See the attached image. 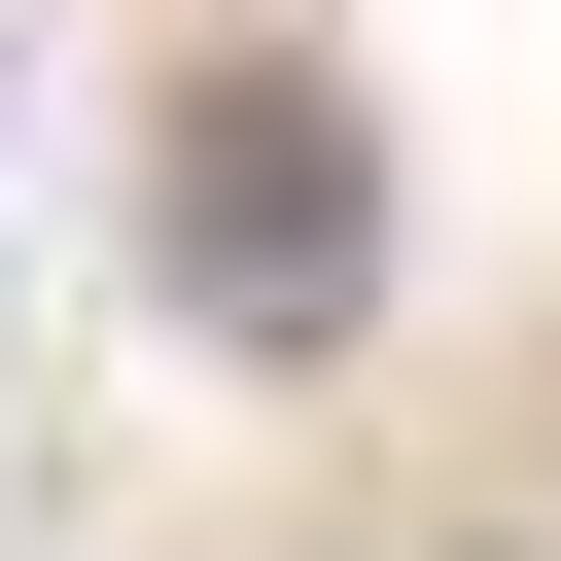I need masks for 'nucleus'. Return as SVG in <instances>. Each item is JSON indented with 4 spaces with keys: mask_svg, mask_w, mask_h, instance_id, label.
I'll return each mask as SVG.
<instances>
[{
    "mask_svg": "<svg viewBox=\"0 0 561 561\" xmlns=\"http://www.w3.org/2000/svg\"><path fill=\"white\" fill-rule=\"evenodd\" d=\"M175 280H210L245 351H351V316H386V140H351L316 70H210V105H175Z\"/></svg>",
    "mask_w": 561,
    "mask_h": 561,
    "instance_id": "nucleus-1",
    "label": "nucleus"
}]
</instances>
